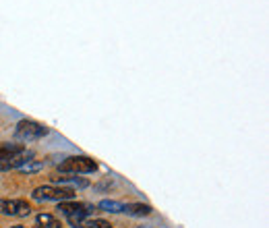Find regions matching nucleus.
I'll return each instance as SVG.
<instances>
[{
	"label": "nucleus",
	"instance_id": "nucleus-6",
	"mask_svg": "<svg viewBox=\"0 0 269 228\" xmlns=\"http://www.w3.org/2000/svg\"><path fill=\"white\" fill-rule=\"evenodd\" d=\"M151 212H153V207L147 203H126L124 205V214L128 216H149Z\"/></svg>",
	"mask_w": 269,
	"mask_h": 228
},
{
	"label": "nucleus",
	"instance_id": "nucleus-8",
	"mask_svg": "<svg viewBox=\"0 0 269 228\" xmlns=\"http://www.w3.org/2000/svg\"><path fill=\"white\" fill-rule=\"evenodd\" d=\"M25 147L21 143H0V162L6 160V158H11L15 154H21Z\"/></svg>",
	"mask_w": 269,
	"mask_h": 228
},
{
	"label": "nucleus",
	"instance_id": "nucleus-5",
	"mask_svg": "<svg viewBox=\"0 0 269 228\" xmlns=\"http://www.w3.org/2000/svg\"><path fill=\"white\" fill-rule=\"evenodd\" d=\"M0 214L25 218V216L31 214V205H29L25 199H0Z\"/></svg>",
	"mask_w": 269,
	"mask_h": 228
},
{
	"label": "nucleus",
	"instance_id": "nucleus-4",
	"mask_svg": "<svg viewBox=\"0 0 269 228\" xmlns=\"http://www.w3.org/2000/svg\"><path fill=\"white\" fill-rule=\"evenodd\" d=\"M97 164L89 156H71L60 164V172H73V174H89L95 172Z\"/></svg>",
	"mask_w": 269,
	"mask_h": 228
},
{
	"label": "nucleus",
	"instance_id": "nucleus-12",
	"mask_svg": "<svg viewBox=\"0 0 269 228\" xmlns=\"http://www.w3.org/2000/svg\"><path fill=\"white\" fill-rule=\"evenodd\" d=\"M11 228H23V226H11Z\"/></svg>",
	"mask_w": 269,
	"mask_h": 228
},
{
	"label": "nucleus",
	"instance_id": "nucleus-2",
	"mask_svg": "<svg viewBox=\"0 0 269 228\" xmlns=\"http://www.w3.org/2000/svg\"><path fill=\"white\" fill-rule=\"evenodd\" d=\"M31 197L35 201H68L75 197V189L71 187H56V185H44L37 187V189L31 193Z\"/></svg>",
	"mask_w": 269,
	"mask_h": 228
},
{
	"label": "nucleus",
	"instance_id": "nucleus-11",
	"mask_svg": "<svg viewBox=\"0 0 269 228\" xmlns=\"http://www.w3.org/2000/svg\"><path fill=\"white\" fill-rule=\"evenodd\" d=\"M42 166H44L42 162H33V160H31V162H27L25 166H21V170H23V172H35V170H39Z\"/></svg>",
	"mask_w": 269,
	"mask_h": 228
},
{
	"label": "nucleus",
	"instance_id": "nucleus-7",
	"mask_svg": "<svg viewBox=\"0 0 269 228\" xmlns=\"http://www.w3.org/2000/svg\"><path fill=\"white\" fill-rule=\"evenodd\" d=\"M35 222H37V228H62L60 220L54 218L52 214H37Z\"/></svg>",
	"mask_w": 269,
	"mask_h": 228
},
{
	"label": "nucleus",
	"instance_id": "nucleus-1",
	"mask_svg": "<svg viewBox=\"0 0 269 228\" xmlns=\"http://www.w3.org/2000/svg\"><path fill=\"white\" fill-rule=\"evenodd\" d=\"M58 210H60L66 218L68 224L73 228H87V216H91L97 207L91 203H83V201H60L58 203Z\"/></svg>",
	"mask_w": 269,
	"mask_h": 228
},
{
	"label": "nucleus",
	"instance_id": "nucleus-9",
	"mask_svg": "<svg viewBox=\"0 0 269 228\" xmlns=\"http://www.w3.org/2000/svg\"><path fill=\"white\" fill-rule=\"evenodd\" d=\"M97 207H99V210H104V212H110V214H120V212H124V203L114 201V199H104V201H99Z\"/></svg>",
	"mask_w": 269,
	"mask_h": 228
},
{
	"label": "nucleus",
	"instance_id": "nucleus-3",
	"mask_svg": "<svg viewBox=\"0 0 269 228\" xmlns=\"http://www.w3.org/2000/svg\"><path fill=\"white\" fill-rule=\"evenodd\" d=\"M50 129L42 123H37V121H31V118H25V121H21L17 125L15 129V137L19 141H37V139H42V137L48 135Z\"/></svg>",
	"mask_w": 269,
	"mask_h": 228
},
{
	"label": "nucleus",
	"instance_id": "nucleus-10",
	"mask_svg": "<svg viewBox=\"0 0 269 228\" xmlns=\"http://www.w3.org/2000/svg\"><path fill=\"white\" fill-rule=\"evenodd\" d=\"M87 228H112V224L102 218H95V220H87Z\"/></svg>",
	"mask_w": 269,
	"mask_h": 228
}]
</instances>
